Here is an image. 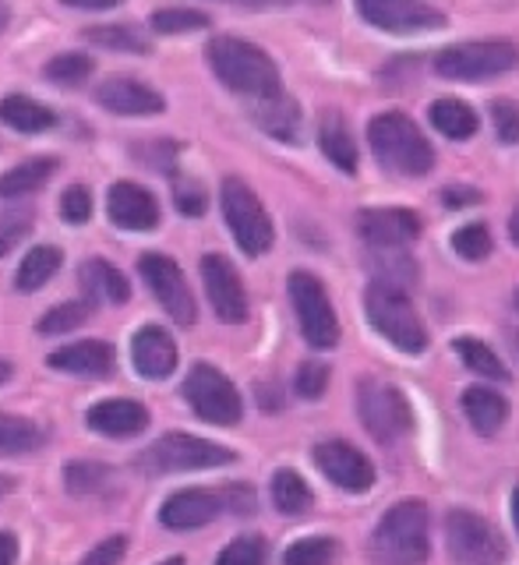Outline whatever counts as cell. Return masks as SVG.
Listing matches in <instances>:
<instances>
[{
    "instance_id": "6",
    "label": "cell",
    "mask_w": 519,
    "mask_h": 565,
    "mask_svg": "<svg viewBox=\"0 0 519 565\" xmlns=\"http://www.w3.org/2000/svg\"><path fill=\"white\" fill-rule=\"evenodd\" d=\"M234 459L237 452L220 446V441H209L188 431H167L138 456V467L152 477H167V473H191V470H216L234 463Z\"/></svg>"
},
{
    "instance_id": "17",
    "label": "cell",
    "mask_w": 519,
    "mask_h": 565,
    "mask_svg": "<svg viewBox=\"0 0 519 565\" xmlns=\"http://www.w3.org/2000/svg\"><path fill=\"white\" fill-rule=\"evenodd\" d=\"M357 230H361L364 244H371L374 252H403L406 244H414L421 237V216L414 209H364L357 216Z\"/></svg>"
},
{
    "instance_id": "51",
    "label": "cell",
    "mask_w": 519,
    "mask_h": 565,
    "mask_svg": "<svg viewBox=\"0 0 519 565\" xmlns=\"http://www.w3.org/2000/svg\"><path fill=\"white\" fill-rule=\"evenodd\" d=\"M61 4L75 8V11H114L124 4V0H61Z\"/></svg>"
},
{
    "instance_id": "10",
    "label": "cell",
    "mask_w": 519,
    "mask_h": 565,
    "mask_svg": "<svg viewBox=\"0 0 519 565\" xmlns=\"http://www.w3.org/2000/svg\"><path fill=\"white\" fill-rule=\"evenodd\" d=\"M445 544L459 565H502L509 552L506 537L470 509H453L445 516Z\"/></svg>"
},
{
    "instance_id": "34",
    "label": "cell",
    "mask_w": 519,
    "mask_h": 565,
    "mask_svg": "<svg viewBox=\"0 0 519 565\" xmlns=\"http://www.w3.org/2000/svg\"><path fill=\"white\" fill-rule=\"evenodd\" d=\"M93 300H64V305H53L50 311L40 315V322H35V332L40 335H64V332H75L82 329L88 318H93Z\"/></svg>"
},
{
    "instance_id": "24",
    "label": "cell",
    "mask_w": 519,
    "mask_h": 565,
    "mask_svg": "<svg viewBox=\"0 0 519 565\" xmlns=\"http://www.w3.org/2000/svg\"><path fill=\"white\" fill-rule=\"evenodd\" d=\"M57 170H61L57 156H29L22 163L8 167L0 173V202H22L29 194L43 191Z\"/></svg>"
},
{
    "instance_id": "49",
    "label": "cell",
    "mask_w": 519,
    "mask_h": 565,
    "mask_svg": "<svg viewBox=\"0 0 519 565\" xmlns=\"http://www.w3.org/2000/svg\"><path fill=\"white\" fill-rule=\"evenodd\" d=\"M220 494H223V505L230 512H237V516H247V512H255V491H252V484H230Z\"/></svg>"
},
{
    "instance_id": "16",
    "label": "cell",
    "mask_w": 519,
    "mask_h": 565,
    "mask_svg": "<svg viewBox=\"0 0 519 565\" xmlns=\"http://www.w3.org/2000/svg\"><path fill=\"white\" fill-rule=\"evenodd\" d=\"M106 216L117 230H128V234H149V230L159 226L163 220V209H159V199L135 181H114L110 191H106Z\"/></svg>"
},
{
    "instance_id": "31",
    "label": "cell",
    "mask_w": 519,
    "mask_h": 565,
    "mask_svg": "<svg viewBox=\"0 0 519 565\" xmlns=\"http://www.w3.org/2000/svg\"><path fill=\"white\" fill-rule=\"evenodd\" d=\"M46 446V431L32 417L0 411V459L4 456H29Z\"/></svg>"
},
{
    "instance_id": "42",
    "label": "cell",
    "mask_w": 519,
    "mask_h": 565,
    "mask_svg": "<svg viewBox=\"0 0 519 565\" xmlns=\"http://www.w3.org/2000/svg\"><path fill=\"white\" fill-rule=\"evenodd\" d=\"M453 252L467 262H480L491 255V230L485 223H467L453 234Z\"/></svg>"
},
{
    "instance_id": "60",
    "label": "cell",
    "mask_w": 519,
    "mask_h": 565,
    "mask_svg": "<svg viewBox=\"0 0 519 565\" xmlns=\"http://www.w3.org/2000/svg\"><path fill=\"white\" fill-rule=\"evenodd\" d=\"M516 308H519V294H516Z\"/></svg>"
},
{
    "instance_id": "53",
    "label": "cell",
    "mask_w": 519,
    "mask_h": 565,
    "mask_svg": "<svg viewBox=\"0 0 519 565\" xmlns=\"http://www.w3.org/2000/svg\"><path fill=\"white\" fill-rule=\"evenodd\" d=\"M14 379V364L8 358H0V385H8Z\"/></svg>"
},
{
    "instance_id": "47",
    "label": "cell",
    "mask_w": 519,
    "mask_h": 565,
    "mask_svg": "<svg viewBox=\"0 0 519 565\" xmlns=\"http://www.w3.org/2000/svg\"><path fill=\"white\" fill-rule=\"evenodd\" d=\"M294 388L300 399H318L321 393L329 388V367L321 361H304L297 367V379H294Z\"/></svg>"
},
{
    "instance_id": "30",
    "label": "cell",
    "mask_w": 519,
    "mask_h": 565,
    "mask_svg": "<svg viewBox=\"0 0 519 565\" xmlns=\"http://www.w3.org/2000/svg\"><path fill=\"white\" fill-rule=\"evenodd\" d=\"M463 414H467V420L480 435H495L509 420V403L488 385H470L463 393Z\"/></svg>"
},
{
    "instance_id": "38",
    "label": "cell",
    "mask_w": 519,
    "mask_h": 565,
    "mask_svg": "<svg viewBox=\"0 0 519 565\" xmlns=\"http://www.w3.org/2000/svg\"><path fill=\"white\" fill-rule=\"evenodd\" d=\"M212 25V18L199 8H159L149 18V29L156 35H188V32H202Z\"/></svg>"
},
{
    "instance_id": "18",
    "label": "cell",
    "mask_w": 519,
    "mask_h": 565,
    "mask_svg": "<svg viewBox=\"0 0 519 565\" xmlns=\"http://www.w3.org/2000/svg\"><path fill=\"white\" fill-rule=\"evenodd\" d=\"M315 463H318V470L326 473L336 488H343V491L361 494V491H368L374 484L371 459L361 449H353L350 441H339V438L318 441V446H315Z\"/></svg>"
},
{
    "instance_id": "54",
    "label": "cell",
    "mask_w": 519,
    "mask_h": 565,
    "mask_svg": "<svg viewBox=\"0 0 519 565\" xmlns=\"http://www.w3.org/2000/svg\"><path fill=\"white\" fill-rule=\"evenodd\" d=\"M509 237H512V244L519 247V205L512 209V216H509Z\"/></svg>"
},
{
    "instance_id": "43",
    "label": "cell",
    "mask_w": 519,
    "mask_h": 565,
    "mask_svg": "<svg viewBox=\"0 0 519 565\" xmlns=\"http://www.w3.org/2000/svg\"><path fill=\"white\" fill-rule=\"evenodd\" d=\"M57 209H61V220L67 226H85L88 220H93V191H88L85 184H67Z\"/></svg>"
},
{
    "instance_id": "61",
    "label": "cell",
    "mask_w": 519,
    "mask_h": 565,
    "mask_svg": "<svg viewBox=\"0 0 519 565\" xmlns=\"http://www.w3.org/2000/svg\"><path fill=\"white\" fill-rule=\"evenodd\" d=\"M244 4H247V0H244Z\"/></svg>"
},
{
    "instance_id": "27",
    "label": "cell",
    "mask_w": 519,
    "mask_h": 565,
    "mask_svg": "<svg viewBox=\"0 0 519 565\" xmlns=\"http://www.w3.org/2000/svg\"><path fill=\"white\" fill-rule=\"evenodd\" d=\"M318 149L326 152V159L336 167V170H343L347 177L357 173V167H361V152H357V141L350 135V124L347 117L339 114V110H326L318 120Z\"/></svg>"
},
{
    "instance_id": "25",
    "label": "cell",
    "mask_w": 519,
    "mask_h": 565,
    "mask_svg": "<svg viewBox=\"0 0 519 565\" xmlns=\"http://www.w3.org/2000/svg\"><path fill=\"white\" fill-rule=\"evenodd\" d=\"M0 128L18 135H46L57 128V110L25 93H8L0 99Z\"/></svg>"
},
{
    "instance_id": "46",
    "label": "cell",
    "mask_w": 519,
    "mask_h": 565,
    "mask_svg": "<svg viewBox=\"0 0 519 565\" xmlns=\"http://www.w3.org/2000/svg\"><path fill=\"white\" fill-rule=\"evenodd\" d=\"M491 128L502 146H519V103L516 99L491 103Z\"/></svg>"
},
{
    "instance_id": "52",
    "label": "cell",
    "mask_w": 519,
    "mask_h": 565,
    "mask_svg": "<svg viewBox=\"0 0 519 565\" xmlns=\"http://www.w3.org/2000/svg\"><path fill=\"white\" fill-rule=\"evenodd\" d=\"M18 562V537L11 530H0V565H14Z\"/></svg>"
},
{
    "instance_id": "23",
    "label": "cell",
    "mask_w": 519,
    "mask_h": 565,
    "mask_svg": "<svg viewBox=\"0 0 519 565\" xmlns=\"http://www.w3.org/2000/svg\"><path fill=\"white\" fill-rule=\"evenodd\" d=\"M78 287L85 300H93V305H128L131 300L128 276L106 258H85L78 265Z\"/></svg>"
},
{
    "instance_id": "39",
    "label": "cell",
    "mask_w": 519,
    "mask_h": 565,
    "mask_svg": "<svg viewBox=\"0 0 519 565\" xmlns=\"http://www.w3.org/2000/svg\"><path fill=\"white\" fill-rule=\"evenodd\" d=\"M173 205L181 216L188 220H199L205 216L209 209V191L199 177H188V173H173Z\"/></svg>"
},
{
    "instance_id": "44",
    "label": "cell",
    "mask_w": 519,
    "mask_h": 565,
    "mask_svg": "<svg viewBox=\"0 0 519 565\" xmlns=\"http://www.w3.org/2000/svg\"><path fill=\"white\" fill-rule=\"evenodd\" d=\"M417 279V265L403 252H379V282H389V287H410Z\"/></svg>"
},
{
    "instance_id": "37",
    "label": "cell",
    "mask_w": 519,
    "mask_h": 565,
    "mask_svg": "<svg viewBox=\"0 0 519 565\" xmlns=\"http://www.w3.org/2000/svg\"><path fill=\"white\" fill-rule=\"evenodd\" d=\"M85 40L93 46L114 50V53H149L152 50L146 32L135 25H93V29H85Z\"/></svg>"
},
{
    "instance_id": "40",
    "label": "cell",
    "mask_w": 519,
    "mask_h": 565,
    "mask_svg": "<svg viewBox=\"0 0 519 565\" xmlns=\"http://www.w3.org/2000/svg\"><path fill=\"white\" fill-rule=\"evenodd\" d=\"M35 216L32 209H0V258H8L14 247L32 234Z\"/></svg>"
},
{
    "instance_id": "9",
    "label": "cell",
    "mask_w": 519,
    "mask_h": 565,
    "mask_svg": "<svg viewBox=\"0 0 519 565\" xmlns=\"http://www.w3.org/2000/svg\"><path fill=\"white\" fill-rule=\"evenodd\" d=\"M286 294L294 300V311H297V326L304 332V340L315 350H332L339 343V322H336V311H332V300L321 287V279L311 273H290L286 279Z\"/></svg>"
},
{
    "instance_id": "55",
    "label": "cell",
    "mask_w": 519,
    "mask_h": 565,
    "mask_svg": "<svg viewBox=\"0 0 519 565\" xmlns=\"http://www.w3.org/2000/svg\"><path fill=\"white\" fill-rule=\"evenodd\" d=\"M14 491V477H8V473H0V502L8 499V494Z\"/></svg>"
},
{
    "instance_id": "19",
    "label": "cell",
    "mask_w": 519,
    "mask_h": 565,
    "mask_svg": "<svg viewBox=\"0 0 519 565\" xmlns=\"http://www.w3.org/2000/svg\"><path fill=\"white\" fill-rule=\"evenodd\" d=\"M223 509L226 505H223L220 491H212V488H181L163 502V509H159V523H163L167 530H177V534H188V530L209 526Z\"/></svg>"
},
{
    "instance_id": "58",
    "label": "cell",
    "mask_w": 519,
    "mask_h": 565,
    "mask_svg": "<svg viewBox=\"0 0 519 565\" xmlns=\"http://www.w3.org/2000/svg\"><path fill=\"white\" fill-rule=\"evenodd\" d=\"M512 520H516V530H519V488L512 494Z\"/></svg>"
},
{
    "instance_id": "36",
    "label": "cell",
    "mask_w": 519,
    "mask_h": 565,
    "mask_svg": "<svg viewBox=\"0 0 519 565\" xmlns=\"http://www.w3.org/2000/svg\"><path fill=\"white\" fill-rule=\"evenodd\" d=\"M456 353L463 358V364H467L474 375H480V379H491V382H506L509 379V367L502 364V358H498V353L488 343L474 340V335H459Z\"/></svg>"
},
{
    "instance_id": "13",
    "label": "cell",
    "mask_w": 519,
    "mask_h": 565,
    "mask_svg": "<svg viewBox=\"0 0 519 565\" xmlns=\"http://www.w3.org/2000/svg\"><path fill=\"white\" fill-rule=\"evenodd\" d=\"M353 8L371 29L389 35H421L445 25V14L427 0H353Z\"/></svg>"
},
{
    "instance_id": "21",
    "label": "cell",
    "mask_w": 519,
    "mask_h": 565,
    "mask_svg": "<svg viewBox=\"0 0 519 565\" xmlns=\"http://www.w3.org/2000/svg\"><path fill=\"white\" fill-rule=\"evenodd\" d=\"M85 424L103 438H135L149 428V406L128 396L99 399L85 411Z\"/></svg>"
},
{
    "instance_id": "15",
    "label": "cell",
    "mask_w": 519,
    "mask_h": 565,
    "mask_svg": "<svg viewBox=\"0 0 519 565\" xmlns=\"http://www.w3.org/2000/svg\"><path fill=\"white\" fill-rule=\"evenodd\" d=\"M96 106H103L106 114L114 117H156L167 110V99L159 88L149 82L131 78V75H110L96 85L93 93Z\"/></svg>"
},
{
    "instance_id": "35",
    "label": "cell",
    "mask_w": 519,
    "mask_h": 565,
    "mask_svg": "<svg viewBox=\"0 0 519 565\" xmlns=\"http://www.w3.org/2000/svg\"><path fill=\"white\" fill-rule=\"evenodd\" d=\"M110 467L96 463V459H71L64 467V488L75 499H88V494H99L106 484H110Z\"/></svg>"
},
{
    "instance_id": "50",
    "label": "cell",
    "mask_w": 519,
    "mask_h": 565,
    "mask_svg": "<svg viewBox=\"0 0 519 565\" xmlns=\"http://www.w3.org/2000/svg\"><path fill=\"white\" fill-rule=\"evenodd\" d=\"M485 202V194L477 188H467V184H449L442 188V205L445 209H470V205H480Z\"/></svg>"
},
{
    "instance_id": "22",
    "label": "cell",
    "mask_w": 519,
    "mask_h": 565,
    "mask_svg": "<svg viewBox=\"0 0 519 565\" xmlns=\"http://www.w3.org/2000/svg\"><path fill=\"white\" fill-rule=\"evenodd\" d=\"M177 343L173 335L163 329V326H141L135 335H131V364L141 379L149 382H163L177 371Z\"/></svg>"
},
{
    "instance_id": "7",
    "label": "cell",
    "mask_w": 519,
    "mask_h": 565,
    "mask_svg": "<svg viewBox=\"0 0 519 565\" xmlns=\"http://www.w3.org/2000/svg\"><path fill=\"white\" fill-rule=\"evenodd\" d=\"M364 308H368L371 326L379 329L396 350H403V353H421L427 347V329L421 322L414 300L406 297L403 287H389V282L374 279L371 287H368Z\"/></svg>"
},
{
    "instance_id": "26",
    "label": "cell",
    "mask_w": 519,
    "mask_h": 565,
    "mask_svg": "<svg viewBox=\"0 0 519 565\" xmlns=\"http://www.w3.org/2000/svg\"><path fill=\"white\" fill-rule=\"evenodd\" d=\"M252 120L258 128L276 138V141H297L300 138V128H304V114H300V103L286 93H276L268 99H258L252 103Z\"/></svg>"
},
{
    "instance_id": "48",
    "label": "cell",
    "mask_w": 519,
    "mask_h": 565,
    "mask_svg": "<svg viewBox=\"0 0 519 565\" xmlns=\"http://www.w3.org/2000/svg\"><path fill=\"white\" fill-rule=\"evenodd\" d=\"M124 555H128V537H124V534H114V537L99 541L78 565H120Z\"/></svg>"
},
{
    "instance_id": "20",
    "label": "cell",
    "mask_w": 519,
    "mask_h": 565,
    "mask_svg": "<svg viewBox=\"0 0 519 565\" xmlns=\"http://www.w3.org/2000/svg\"><path fill=\"white\" fill-rule=\"evenodd\" d=\"M46 367L75 379H106L117 367V350L106 340H78L46 353Z\"/></svg>"
},
{
    "instance_id": "4",
    "label": "cell",
    "mask_w": 519,
    "mask_h": 565,
    "mask_svg": "<svg viewBox=\"0 0 519 565\" xmlns=\"http://www.w3.org/2000/svg\"><path fill=\"white\" fill-rule=\"evenodd\" d=\"M220 209L226 230L234 234L237 247L247 258H262L276 241V226L268 209L262 205V199L255 194V188L241 181V177H223L220 184Z\"/></svg>"
},
{
    "instance_id": "59",
    "label": "cell",
    "mask_w": 519,
    "mask_h": 565,
    "mask_svg": "<svg viewBox=\"0 0 519 565\" xmlns=\"http://www.w3.org/2000/svg\"><path fill=\"white\" fill-rule=\"evenodd\" d=\"M159 565H184V558H181V555H173V558H163Z\"/></svg>"
},
{
    "instance_id": "3",
    "label": "cell",
    "mask_w": 519,
    "mask_h": 565,
    "mask_svg": "<svg viewBox=\"0 0 519 565\" xmlns=\"http://www.w3.org/2000/svg\"><path fill=\"white\" fill-rule=\"evenodd\" d=\"M432 516L421 499L392 505L371 534V558L379 565H424L432 555Z\"/></svg>"
},
{
    "instance_id": "41",
    "label": "cell",
    "mask_w": 519,
    "mask_h": 565,
    "mask_svg": "<svg viewBox=\"0 0 519 565\" xmlns=\"http://www.w3.org/2000/svg\"><path fill=\"white\" fill-rule=\"evenodd\" d=\"M336 541L332 537H300L286 547L283 565H332Z\"/></svg>"
},
{
    "instance_id": "56",
    "label": "cell",
    "mask_w": 519,
    "mask_h": 565,
    "mask_svg": "<svg viewBox=\"0 0 519 565\" xmlns=\"http://www.w3.org/2000/svg\"><path fill=\"white\" fill-rule=\"evenodd\" d=\"M252 8H283V4H294V0H247Z\"/></svg>"
},
{
    "instance_id": "57",
    "label": "cell",
    "mask_w": 519,
    "mask_h": 565,
    "mask_svg": "<svg viewBox=\"0 0 519 565\" xmlns=\"http://www.w3.org/2000/svg\"><path fill=\"white\" fill-rule=\"evenodd\" d=\"M11 25V8L4 4V0H0V32H4Z\"/></svg>"
},
{
    "instance_id": "2",
    "label": "cell",
    "mask_w": 519,
    "mask_h": 565,
    "mask_svg": "<svg viewBox=\"0 0 519 565\" xmlns=\"http://www.w3.org/2000/svg\"><path fill=\"white\" fill-rule=\"evenodd\" d=\"M368 146L379 167L392 177H424L435 167V146L414 117L403 110H385L368 120Z\"/></svg>"
},
{
    "instance_id": "12",
    "label": "cell",
    "mask_w": 519,
    "mask_h": 565,
    "mask_svg": "<svg viewBox=\"0 0 519 565\" xmlns=\"http://www.w3.org/2000/svg\"><path fill=\"white\" fill-rule=\"evenodd\" d=\"M357 414H361L364 428L379 441H396L410 428V403L396 385L382 379H361L357 382Z\"/></svg>"
},
{
    "instance_id": "8",
    "label": "cell",
    "mask_w": 519,
    "mask_h": 565,
    "mask_svg": "<svg viewBox=\"0 0 519 565\" xmlns=\"http://www.w3.org/2000/svg\"><path fill=\"white\" fill-rule=\"evenodd\" d=\"M181 393L194 411V417H202L205 424H216V428H234L244 417V399L237 393V385L230 382L216 364H205V361L191 364Z\"/></svg>"
},
{
    "instance_id": "5",
    "label": "cell",
    "mask_w": 519,
    "mask_h": 565,
    "mask_svg": "<svg viewBox=\"0 0 519 565\" xmlns=\"http://www.w3.org/2000/svg\"><path fill=\"white\" fill-rule=\"evenodd\" d=\"M435 75L445 82H488L519 67V46L512 40H467L435 53Z\"/></svg>"
},
{
    "instance_id": "33",
    "label": "cell",
    "mask_w": 519,
    "mask_h": 565,
    "mask_svg": "<svg viewBox=\"0 0 519 565\" xmlns=\"http://www.w3.org/2000/svg\"><path fill=\"white\" fill-rule=\"evenodd\" d=\"M93 71H96V61L88 57V53L64 50V53H57V57H50L43 64V78L50 85H57V88H78V85H85L88 78H93Z\"/></svg>"
},
{
    "instance_id": "11",
    "label": "cell",
    "mask_w": 519,
    "mask_h": 565,
    "mask_svg": "<svg viewBox=\"0 0 519 565\" xmlns=\"http://www.w3.org/2000/svg\"><path fill=\"white\" fill-rule=\"evenodd\" d=\"M138 273H141V279H146L149 294L159 300V308H163L177 326L188 329V326L199 322V305H194L188 276H184V269L170 255L146 252V255L138 258Z\"/></svg>"
},
{
    "instance_id": "32",
    "label": "cell",
    "mask_w": 519,
    "mask_h": 565,
    "mask_svg": "<svg viewBox=\"0 0 519 565\" xmlns=\"http://www.w3.org/2000/svg\"><path fill=\"white\" fill-rule=\"evenodd\" d=\"M273 505L283 512V516H304V512L311 509V502H315V494H311V488H308V481L297 473V470H290V467H283V470H276L273 473Z\"/></svg>"
},
{
    "instance_id": "45",
    "label": "cell",
    "mask_w": 519,
    "mask_h": 565,
    "mask_svg": "<svg viewBox=\"0 0 519 565\" xmlns=\"http://www.w3.org/2000/svg\"><path fill=\"white\" fill-rule=\"evenodd\" d=\"M216 565H265V541L255 534L234 537L220 552Z\"/></svg>"
},
{
    "instance_id": "14",
    "label": "cell",
    "mask_w": 519,
    "mask_h": 565,
    "mask_svg": "<svg viewBox=\"0 0 519 565\" xmlns=\"http://www.w3.org/2000/svg\"><path fill=\"white\" fill-rule=\"evenodd\" d=\"M199 269H202L205 297H209V305H212V311H216L220 322H226V326L247 322V311H252V305H247L244 279L234 269V262H230L226 255L212 252V255H202Z\"/></svg>"
},
{
    "instance_id": "1",
    "label": "cell",
    "mask_w": 519,
    "mask_h": 565,
    "mask_svg": "<svg viewBox=\"0 0 519 565\" xmlns=\"http://www.w3.org/2000/svg\"><path fill=\"white\" fill-rule=\"evenodd\" d=\"M205 61L212 75H216V82L230 88L234 96L258 103V99L283 93L279 64L252 40H241V35H212L205 46Z\"/></svg>"
},
{
    "instance_id": "29",
    "label": "cell",
    "mask_w": 519,
    "mask_h": 565,
    "mask_svg": "<svg viewBox=\"0 0 519 565\" xmlns=\"http://www.w3.org/2000/svg\"><path fill=\"white\" fill-rule=\"evenodd\" d=\"M64 265V252L57 244H35L29 247V252L22 255V262H18L14 269V290L18 294H35L43 290L46 282L61 273Z\"/></svg>"
},
{
    "instance_id": "28",
    "label": "cell",
    "mask_w": 519,
    "mask_h": 565,
    "mask_svg": "<svg viewBox=\"0 0 519 565\" xmlns=\"http://www.w3.org/2000/svg\"><path fill=\"white\" fill-rule=\"evenodd\" d=\"M427 120H432V128L449 138V141H470L477 131H480V117L470 103H463L456 96H442L427 106Z\"/></svg>"
}]
</instances>
